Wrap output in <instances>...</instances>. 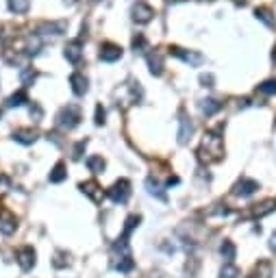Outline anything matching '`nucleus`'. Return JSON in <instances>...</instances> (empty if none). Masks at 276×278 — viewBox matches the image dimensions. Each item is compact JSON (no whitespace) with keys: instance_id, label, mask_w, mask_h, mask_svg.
<instances>
[{"instance_id":"obj_22","label":"nucleus","mask_w":276,"mask_h":278,"mask_svg":"<svg viewBox=\"0 0 276 278\" xmlns=\"http://www.w3.org/2000/svg\"><path fill=\"white\" fill-rule=\"evenodd\" d=\"M272 209H274V202L268 200V202H263V204H257V209L252 211V215H259V217H261V215H268Z\"/></svg>"},{"instance_id":"obj_13","label":"nucleus","mask_w":276,"mask_h":278,"mask_svg":"<svg viewBox=\"0 0 276 278\" xmlns=\"http://www.w3.org/2000/svg\"><path fill=\"white\" fill-rule=\"evenodd\" d=\"M220 252H222V256L226 259V263H233L235 254H237V250H235V246H233V241H230V239H224V241H222V246H220Z\"/></svg>"},{"instance_id":"obj_6","label":"nucleus","mask_w":276,"mask_h":278,"mask_svg":"<svg viewBox=\"0 0 276 278\" xmlns=\"http://www.w3.org/2000/svg\"><path fill=\"white\" fill-rule=\"evenodd\" d=\"M257 189H259V185L254 183V180L244 178V180H239V183L235 185V191H233V194H235V196H252Z\"/></svg>"},{"instance_id":"obj_21","label":"nucleus","mask_w":276,"mask_h":278,"mask_svg":"<svg viewBox=\"0 0 276 278\" xmlns=\"http://www.w3.org/2000/svg\"><path fill=\"white\" fill-rule=\"evenodd\" d=\"M148 63H150V72H152V74H157V76H159V74H161L163 72V68H161V57H154V54H150V57H148Z\"/></svg>"},{"instance_id":"obj_9","label":"nucleus","mask_w":276,"mask_h":278,"mask_svg":"<svg viewBox=\"0 0 276 278\" xmlns=\"http://www.w3.org/2000/svg\"><path fill=\"white\" fill-rule=\"evenodd\" d=\"M122 57V50H120L118 46H113V44H107V46H102V50H100V59L102 61H118V59Z\"/></svg>"},{"instance_id":"obj_24","label":"nucleus","mask_w":276,"mask_h":278,"mask_svg":"<svg viewBox=\"0 0 276 278\" xmlns=\"http://www.w3.org/2000/svg\"><path fill=\"white\" fill-rule=\"evenodd\" d=\"M259 92H261V94L274 96V94H276V80H265L263 85H259Z\"/></svg>"},{"instance_id":"obj_15","label":"nucleus","mask_w":276,"mask_h":278,"mask_svg":"<svg viewBox=\"0 0 276 278\" xmlns=\"http://www.w3.org/2000/svg\"><path fill=\"white\" fill-rule=\"evenodd\" d=\"M139 222H142V217H139V215H130L128 220H126V226H124V232H122V237H120V239H122V241H128L130 232H133L135 226H139Z\"/></svg>"},{"instance_id":"obj_10","label":"nucleus","mask_w":276,"mask_h":278,"mask_svg":"<svg viewBox=\"0 0 276 278\" xmlns=\"http://www.w3.org/2000/svg\"><path fill=\"white\" fill-rule=\"evenodd\" d=\"M70 83H72V92L76 96H83L87 92V78H85L83 74H72V76H70Z\"/></svg>"},{"instance_id":"obj_25","label":"nucleus","mask_w":276,"mask_h":278,"mask_svg":"<svg viewBox=\"0 0 276 278\" xmlns=\"http://www.w3.org/2000/svg\"><path fill=\"white\" fill-rule=\"evenodd\" d=\"M24 102H26V96L20 92V94H13L11 98H9V102H7V104H9V107H22Z\"/></svg>"},{"instance_id":"obj_12","label":"nucleus","mask_w":276,"mask_h":278,"mask_svg":"<svg viewBox=\"0 0 276 278\" xmlns=\"http://www.w3.org/2000/svg\"><path fill=\"white\" fill-rule=\"evenodd\" d=\"M172 52L176 54V57L183 59V61L192 63V65H200V63H202V54H196V52H183L180 48H172Z\"/></svg>"},{"instance_id":"obj_1","label":"nucleus","mask_w":276,"mask_h":278,"mask_svg":"<svg viewBox=\"0 0 276 278\" xmlns=\"http://www.w3.org/2000/svg\"><path fill=\"white\" fill-rule=\"evenodd\" d=\"M222 154H224L222 139H220L215 133L204 135L202 146L198 148V156H200V159L207 161V163H211V161H220V159H222Z\"/></svg>"},{"instance_id":"obj_14","label":"nucleus","mask_w":276,"mask_h":278,"mask_svg":"<svg viewBox=\"0 0 276 278\" xmlns=\"http://www.w3.org/2000/svg\"><path fill=\"white\" fill-rule=\"evenodd\" d=\"M13 139L18 141V144H33L35 139H37V135H35V130H16V135H13Z\"/></svg>"},{"instance_id":"obj_28","label":"nucleus","mask_w":276,"mask_h":278,"mask_svg":"<svg viewBox=\"0 0 276 278\" xmlns=\"http://www.w3.org/2000/svg\"><path fill=\"white\" fill-rule=\"evenodd\" d=\"M33 78H35V72H33V70H24V72H22V80H24V85H28Z\"/></svg>"},{"instance_id":"obj_27","label":"nucleus","mask_w":276,"mask_h":278,"mask_svg":"<svg viewBox=\"0 0 276 278\" xmlns=\"http://www.w3.org/2000/svg\"><path fill=\"white\" fill-rule=\"evenodd\" d=\"M54 267H65L70 261H65V252H57V256H54Z\"/></svg>"},{"instance_id":"obj_32","label":"nucleus","mask_w":276,"mask_h":278,"mask_svg":"<svg viewBox=\"0 0 276 278\" xmlns=\"http://www.w3.org/2000/svg\"><path fill=\"white\" fill-rule=\"evenodd\" d=\"M248 278H259V276H257V274H250V276H248Z\"/></svg>"},{"instance_id":"obj_7","label":"nucleus","mask_w":276,"mask_h":278,"mask_svg":"<svg viewBox=\"0 0 276 278\" xmlns=\"http://www.w3.org/2000/svg\"><path fill=\"white\" fill-rule=\"evenodd\" d=\"M81 191L85 196H89L94 202H100L102 200V189L98 187V183H94V180H87V183H81Z\"/></svg>"},{"instance_id":"obj_8","label":"nucleus","mask_w":276,"mask_h":278,"mask_svg":"<svg viewBox=\"0 0 276 278\" xmlns=\"http://www.w3.org/2000/svg\"><path fill=\"white\" fill-rule=\"evenodd\" d=\"M152 16H154V11L148 7V4H137V7L133 9V18L137 20L139 24L150 22V20H152Z\"/></svg>"},{"instance_id":"obj_3","label":"nucleus","mask_w":276,"mask_h":278,"mask_svg":"<svg viewBox=\"0 0 276 278\" xmlns=\"http://www.w3.org/2000/svg\"><path fill=\"white\" fill-rule=\"evenodd\" d=\"M128 196H130V183L126 178L118 180V183L109 189V198H111L115 204H124V202L128 200Z\"/></svg>"},{"instance_id":"obj_5","label":"nucleus","mask_w":276,"mask_h":278,"mask_svg":"<svg viewBox=\"0 0 276 278\" xmlns=\"http://www.w3.org/2000/svg\"><path fill=\"white\" fill-rule=\"evenodd\" d=\"M16 228H18L16 215H11L9 211H0V232L2 235H13Z\"/></svg>"},{"instance_id":"obj_19","label":"nucleus","mask_w":276,"mask_h":278,"mask_svg":"<svg viewBox=\"0 0 276 278\" xmlns=\"http://www.w3.org/2000/svg\"><path fill=\"white\" fill-rule=\"evenodd\" d=\"M28 0H9V9H11L13 13H24L28 11Z\"/></svg>"},{"instance_id":"obj_30","label":"nucleus","mask_w":276,"mask_h":278,"mask_svg":"<svg viewBox=\"0 0 276 278\" xmlns=\"http://www.w3.org/2000/svg\"><path fill=\"white\" fill-rule=\"evenodd\" d=\"M96 122H98V124L104 122V111L100 109V107H98V111H96Z\"/></svg>"},{"instance_id":"obj_31","label":"nucleus","mask_w":276,"mask_h":278,"mask_svg":"<svg viewBox=\"0 0 276 278\" xmlns=\"http://www.w3.org/2000/svg\"><path fill=\"white\" fill-rule=\"evenodd\" d=\"M270 248H272V250H276V232L272 235V239H270Z\"/></svg>"},{"instance_id":"obj_26","label":"nucleus","mask_w":276,"mask_h":278,"mask_svg":"<svg viewBox=\"0 0 276 278\" xmlns=\"http://www.w3.org/2000/svg\"><path fill=\"white\" fill-rule=\"evenodd\" d=\"M270 16H272V13L265 11V9H257V18H259V20H263V22L268 24V26H274V18H270Z\"/></svg>"},{"instance_id":"obj_2","label":"nucleus","mask_w":276,"mask_h":278,"mask_svg":"<svg viewBox=\"0 0 276 278\" xmlns=\"http://www.w3.org/2000/svg\"><path fill=\"white\" fill-rule=\"evenodd\" d=\"M78 120H81V111H78V107L70 104V107H65L61 113H59L57 124L61 126V128H74V126L78 124Z\"/></svg>"},{"instance_id":"obj_11","label":"nucleus","mask_w":276,"mask_h":278,"mask_svg":"<svg viewBox=\"0 0 276 278\" xmlns=\"http://www.w3.org/2000/svg\"><path fill=\"white\" fill-rule=\"evenodd\" d=\"M194 133V124L189 122L187 118L180 120V130H178V144H187V139L192 137Z\"/></svg>"},{"instance_id":"obj_4","label":"nucleus","mask_w":276,"mask_h":278,"mask_svg":"<svg viewBox=\"0 0 276 278\" xmlns=\"http://www.w3.org/2000/svg\"><path fill=\"white\" fill-rule=\"evenodd\" d=\"M16 261H18V265L22 267L24 272L33 270V267H35V250H33L31 246L20 248V250L16 252Z\"/></svg>"},{"instance_id":"obj_20","label":"nucleus","mask_w":276,"mask_h":278,"mask_svg":"<svg viewBox=\"0 0 276 278\" xmlns=\"http://www.w3.org/2000/svg\"><path fill=\"white\" fill-rule=\"evenodd\" d=\"M220 107H222V104H220L218 100H204L200 109H202L204 115H213V113H218V111H220Z\"/></svg>"},{"instance_id":"obj_18","label":"nucleus","mask_w":276,"mask_h":278,"mask_svg":"<svg viewBox=\"0 0 276 278\" xmlns=\"http://www.w3.org/2000/svg\"><path fill=\"white\" fill-rule=\"evenodd\" d=\"M65 165L63 163H57L52 168V172H50V183H61V180H65Z\"/></svg>"},{"instance_id":"obj_17","label":"nucleus","mask_w":276,"mask_h":278,"mask_svg":"<svg viewBox=\"0 0 276 278\" xmlns=\"http://www.w3.org/2000/svg\"><path fill=\"white\" fill-rule=\"evenodd\" d=\"M87 168L92 170L94 174H102V170H104V159H102V156H98V154L89 156V159H87Z\"/></svg>"},{"instance_id":"obj_23","label":"nucleus","mask_w":276,"mask_h":278,"mask_svg":"<svg viewBox=\"0 0 276 278\" xmlns=\"http://www.w3.org/2000/svg\"><path fill=\"white\" fill-rule=\"evenodd\" d=\"M237 274H239V270L228 263V265L222 267V274H220V278H237Z\"/></svg>"},{"instance_id":"obj_29","label":"nucleus","mask_w":276,"mask_h":278,"mask_svg":"<svg viewBox=\"0 0 276 278\" xmlns=\"http://www.w3.org/2000/svg\"><path fill=\"white\" fill-rule=\"evenodd\" d=\"M83 148H85V141H81V144L76 146V148H74V159H78V156H81V152H83Z\"/></svg>"},{"instance_id":"obj_16","label":"nucleus","mask_w":276,"mask_h":278,"mask_svg":"<svg viewBox=\"0 0 276 278\" xmlns=\"http://www.w3.org/2000/svg\"><path fill=\"white\" fill-rule=\"evenodd\" d=\"M65 57H68V61L78 63V59H81V44H78V42L70 44V46L65 48Z\"/></svg>"}]
</instances>
